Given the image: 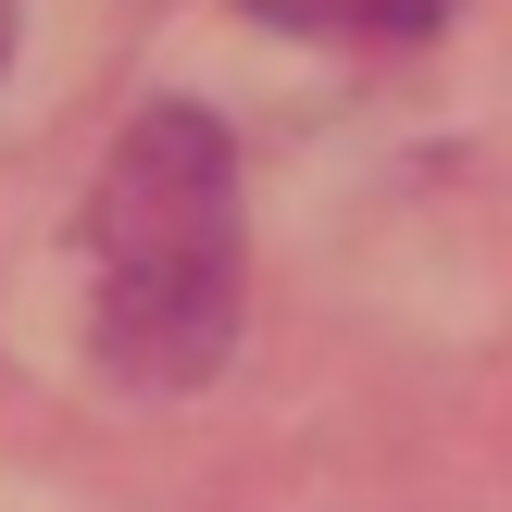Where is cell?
Listing matches in <instances>:
<instances>
[{"mask_svg": "<svg viewBox=\"0 0 512 512\" xmlns=\"http://www.w3.org/2000/svg\"><path fill=\"white\" fill-rule=\"evenodd\" d=\"M238 338V150L200 100H150L88 188V350L113 388L175 400Z\"/></svg>", "mask_w": 512, "mask_h": 512, "instance_id": "cell-1", "label": "cell"}, {"mask_svg": "<svg viewBox=\"0 0 512 512\" xmlns=\"http://www.w3.org/2000/svg\"><path fill=\"white\" fill-rule=\"evenodd\" d=\"M263 25H300V38H425L450 25V0H238Z\"/></svg>", "mask_w": 512, "mask_h": 512, "instance_id": "cell-2", "label": "cell"}, {"mask_svg": "<svg viewBox=\"0 0 512 512\" xmlns=\"http://www.w3.org/2000/svg\"><path fill=\"white\" fill-rule=\"evenodd\" d=\"M0 63H13V0H0Z\"/></svg>", "mask_w": 512, "mask_h": 512, "instance_id": "cell-3", "label": "cell"}]
</instances>
